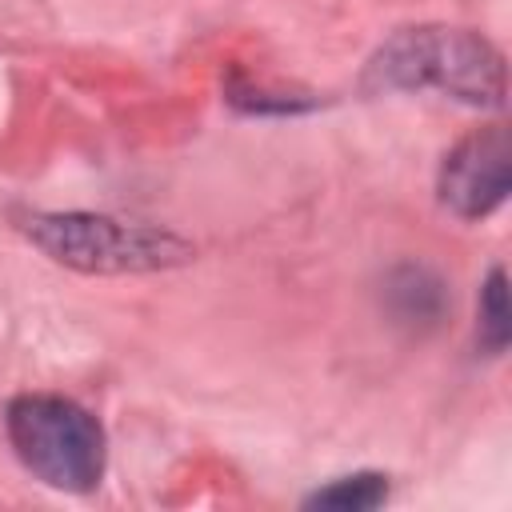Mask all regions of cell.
I'll return each instance as SVG.
<instances>
[{
    "label": "cell",
    "instance_id": "obj_1",
    "mask_svg": "<svg viewBox=\"0 0 512 512\" xmlns=\"http://www.w3.org/2000/svg\"><path fill=\"white\" fill-rule=\"evenodd\" d=\"M372 80L384 88H444L468 104L504 100L500 52L460 28H412L380 48Z\"/></svg>",
    "mask_w": 512,
    "mask_h": 512
},
{
    "label": "cell",
    "instance_id": "obj_2",
    "mask_svg": "<svg viewBox=\"0 0 512 512\" xmlns=\"http://www.w3.org/2000/svg\"><path fill=\"white\" fill-rule=\"evenodd\" d=\"M8 440L24 468L64 492H88L104 476V428L100 420L64 396L28 392L8 404Z\"/></svg>",
    "mask_w": 512,
    "mask_h": 512
},
{
    "label": "cell",
    "instance_id": "obj_3",
    "mask_svg": "<svg viewBox=\"0 0 512 512\" xmlns=\"http://www.w3.org/2000/svg\"><path fill=\"white\" fill-rule=\"evenodd\" d=\"M24 228L52 260L84 272H148V268L184 264L192 256V248L172 232L148 224H124L112 216H88V212L32 216Z\"/></svg>",
    "mask_w": 512,
    "mask_h": 512
},
{
    "label": "cell",
    "instance_id": "obj_4",
    "mask_svg": "<svg viewBox=\"0 0 512 512\" xmlns=\"http://www.w3.org/2000/svg\"><path fill=\"white\" fill-rule=\"evenodd\" d=\"M512 184V148L504 128H484L468 140H460L440 168V200L464 216H488Z\"/></svg>",
    "mask_w": 512,
    "mask_h": 512
},
{
    "label": "cell",
    "instance_id": "obj_5",
    "mask_svg": "<svg viewBox=\"0 0 512 512\" xmlns=\"http://www.w3.org/2000/svg\"><path fill=\"white\" fill-rule=\"evenodd\" d=\"M388 500V480L380 472H356L344 476L320 492L308 496V508H336V512H368Z\"/></svg>",
    "mask_w": 512,
    "mask_h": 512
},
{
    "label": "cell",
    "instance_id": "obj_6",
    "mask_svg": "<svg viewBox=\"0 0 512 512\" xmlns=\"http://www.w3.org/2000/svg\"><path fill=\"white\" fill-rule=\"evenodd\" d=\"M508 332H512V320H508V284H504V272L496 268L480 292V344L484 352H504L508 344Z\"/></svg>",
    "mask_w": 512,
    "mask_h": 512
}]
</instances>
